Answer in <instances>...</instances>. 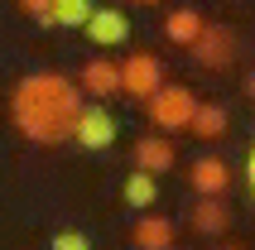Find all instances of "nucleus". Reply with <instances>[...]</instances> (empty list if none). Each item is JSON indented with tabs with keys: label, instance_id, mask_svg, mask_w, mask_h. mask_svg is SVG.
<instances>
[{
	"label": "nucleus",
	"instance_id": "f257e3e1",
	"mask_svg": "<svg viewBox=\"0 0 255 250\" xmlns=\"http://www.w3.org/2000/svg\"><path fill=\"white\" fill-rule=\"evenodd\" d=\"M82 87L63 72H29L10 92V116L14 130L34 144H68L82 116Z\"/></svg>",
	"mask_w": 255,
	"mask_h": 250
},
{
	"label": "nucleus",
	"instance_id": "f03ea898",
	"mask_svg": "<svg viewBox=\"0 0 255 250\" xmlns=\"http://www.w3.org/2000/svg\"><path fill=\"white\" fill-rule=\"evenodd\" d=\"M193 111H198V97H193L188 87H178V82H164L154 97L144 101V116H149V125H154L159 135L188 130V125H193Z\"/></svg>",
	"mask_w": 255,
	"mask_h": 250
},
{
	"label": "nucleus",
	"instance_id": "7ed1b4c3",
	"mask_svg": "<svg viewBox=\"0 0 255 250\" xmlns=\"http://www.w3.org/2000/svg\"><path fill=\"white\" fill-rule=\"evenodd\" d=\"M159 87H164V63L154 53H130L121 63V92L130 101H149Z\"/></svg>",
	"mask_w": 255,
	"mask_h": 250
},
{
	"label": "nucleus",
	"instance_id": "20e7f679",
	"mask_svg": "<svg viewBox=\"0 0 255 250\" xmlns=\"http://www.w3.org/2000/svg\"><path fill=\"white\" fill-rule=\"evenodd\" d=\"M193 58H198V68H207V72L231 68V58H236V34H231L227 24H202L198 43H193Z\"/></svg>",
	"mask_w": 255,
	"mask_h": 250
},
{
	"label": "nucleus",
	"instance_id": "39448f33",
	"mask_svg": "<svg viewBox=\"0 0 255 250\" xmlns=\"http://www.w3.org/2000/svg\"><path fill=\"white\" fill-rule=\"evenodd\" d=\"M72 139L82 144V149L101 154L116 144V116L106 111V106H82V116H77V130H72Z\"/></svg>",
	"mask_w": 255,
	"mask_h": 250
},
{
	"label": "nucleus",
	"instance_id": "423d86ee",
	"mask_svg": "<svg viewBox=\"0 0 255 250\" xmlns=\"http://www.w3.org/2000/svg\"><path fill=\"white\" fill-rule=\"evenodd\" d=\"M188 188H193L198 197H222L231 188V164H227V159H217V154L193 159V168H188Z\"/></svg>",
	"mask_w": 255,
	"mask_h": 250
},
{
	"label": "nucleus",
	"instance_id": "0eeeda50",
	"mask_svg": "<svg viewBox=\"0 0 255 250\" xmlns=\"http://www.w3.org/2000/svg\"><path fill=\"white\" fill-rule=\"evenodd\" d=\"M82 29H87V39L97 43V48H116V43L130 39V14H121L116 5H97Z\"/></svg>",
	"mask_w": 255,
	"mask_h": 250
},
{
	"label": "nucleus",
	"instance_id": "6e6552de",
	"mask_svg": "<svg viewBox=\"0 0 255 250\" xmlns=\"http://www.w3.org/2000/svg\"><path fill=\"white\" fill-rule=\"evenodd\" d=\"M77 87H82L87 97H97V101L116 97L121 92V63H111V58H87L82 72H77Z\"/></svg>",
	"mask_w": 255,
	"mask_h": 250
},
{
	"label": "nucleus",
	"instance_id": "1a4fd4ad",
	"mask_svg": "<svg viewBox=\"0 0 255 250\" xmlns=\"http://www.w3.org/2000/svg\"><path fill=\"white\" fill-rule=\"evenodd\" d=\"M130 241H135V250H173V222L149 212V217H140V222H135Z\"/></svg>",
	"mask_w": 255,
	"mask_h": 250
},
{
	"label": "nucleus",
	"instance_id": "9d476101",
	"mask_svg": "<svg viewBox=\"0 0 255 250\" xmlns=\"http://www.w3.org/2000/svg\"><path fill=\"white\" fill-rule=\"evenodd\" d=\"M188 222H193V231H202V236H222L231 226V207L222 197H198V207L188 212Z\"/></svg>",
	"mask_w": 255,
	"mask_h": 250
},
{
	"label": "nucleus",
	"instance_id": "9b49d317",
	"mask_svg": "<svg viewBox=\"0 0 255 250\" xmlns=\"http://www.w3.org/2000/svg\"><path fill=\"white\" fill-rule=\"evenodd\" d=\"M202 19L198 10H188V5H178V10H169L164 14V34H169V43H178V48H193L198 43V34H202Z\"/></svg>",
	"mask_w": 255,
	"mask_h": 250
},
{
	"label": "nucleus",
	"instance_id": "f8f14e48",
	"mask_svg": "<svg viewBox=\"0 0 255 250\" xmlns=\"http://www.w3.org/2000/svg\"><path fill=\"white\" fill-rule=\"evenodd\" d=\"M173 139L169 135H144L140 144H135V168H149V173H164V168H173Z\"/></svg>",
	"mask_w": 255,
	"mask_h": 250
},
{
	"label": "nucleus",
	"instance_id": "ddd939ff",
	"mask_svg": "<svg viewBox=\"0 0 255 250\" xmlns=\"http://www.w3.org/2000/svg\"><path fill=\"white\" fill-rule=\"evenodd\" d=\"M121 197H126L130 207H154V202H159V173H149V168H130Z\"/></svg>",
	"mask_w": 255,
	"mask_h": 250
},
{
	"label": "nucleus",
	"instance_id": "4468645a",
	"mask_svg": "<svg viewBox=\"0 0 255 250\" xmlns=\"http://www.w3.org/2000/svg\"><path fill=\"white\" fill-rule=\"evenodd\" d=\"M227 106H217V101H198V111H193V125H188V130H193V135L198 139H222L227 135Z\"/></svg>",
	"mask_w": 255,
	"mask_h": 250
},
{
	"label": "nucleus",
	"instance_id": "2eb2a0df",
	"mask_svg": "<svg viewBox=\"0 0 255 250\" xmlns=\"http://www.w3.org/2000/svg\"><path fill=\"white\" fill-rule=\"evenodd\" d=\"M97 10V0H53V29H82Z\"/></svg>",
	"mask_w": 255,
	"mask_h": 250
},
{
	"label": "nucleus",
	"instance_id": "dca6fc26",
	"mask_svg": "<svg viewBox=\"0 0 255 250\" xmlns=\"http://www.w3.org/2000/svg\"><path fill=\"white\" fill-rule=\"evenodd\" d=\"M19 10L34 19V24H43V29H53V0H19Z\"/></svg>",
	"mask_w": 255,
	"mask_h": 250
},
{
	"label": "nucleus",
	"instance_id": "f3484780",
	"mask_svg": "<svg viewBox=\"0 0 255 250\" xmlns=\"http://www.w3.org/2000/svg\"><path fill=\"white\" fill-rule=\"evenodd\" d=\"M48 250H92V241H87L82 231H58Z\"/></svg>",
	"mask_w": 255,
	"mask_h": 250
},
{
	"label": "nucleus",
	"instance_id": "a211bd4d",
	"mask_svg": "<svg viewBox=\"0 0 255 250\" xmlns=\"http://www.w3.org/2000/svg\"><path fill=\"white\" fill-rule=\"evenodd\" d=\"M246 183H251V197H255V144H251V154H246Z\"/></svg>",
	"mask_w": 255,
	"mask_h": 250
},
{
	"label": "nucleus",
	"instance_id": "6ab92c4d",
	"mask_svg": "<svg viewBox=\"0 0 255 250\" xmlns=\"http://www.w3.org/2000/svg\"><path fill=\"white\" fill-rule=\"evenodd\" d=\"M241 92H246V97H251V101H255V68H251V72H246V82H241Z\"/></svg>",
	"mask_w": 255,
	"mask_h": 250
},
{
	"label": "nucleus",
	"instance_id": "aec40b11",
	"mask_svg": "<svg viewBox=\"0 0 255 250\" xmlns=\"http://www.w3.org/2000/svg\"><path fill=\"white\" fill-rule=\"evenodd\" d=\"M130 5H154V0H130Z\"/></svg>",
	"mask_w": 255,
	"mask_h": 250
},
{
	"label": "nucleus",
	"instance_id": "412c9836",
	"mask_svg": "<svg viewBox=\"0 0 255 250\" xmlns=\"http://www.w3.org/2000/svg\"><path fill=\"white\" fill-rule=\"evenodd\" d=\"M231 250H236V246H231Z\"/></svg>",
	"mask_w": 255,
	"mask_h": 250
}]
</instances>
